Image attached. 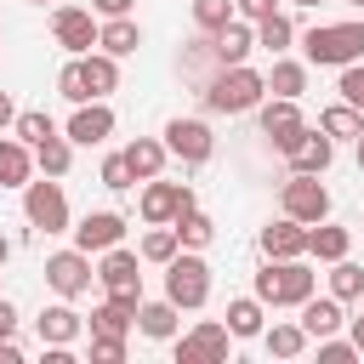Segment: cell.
Instances as JSON below:
<instances>
[{
	"label": "cell",
	"mask_w": 364,
	"mask_h": 364,
	"mask_svg": "<svg viewBox=\"0 0 364 364\" xmlns=\"http://www.w3.org/2000/svg\"><path fill=\"white\" fill-rule=\"evenodd\" d=\"M205 108L210 114H250L262 97H267V80L250 68V63H233V68H216L205 85H199Z\"/></svg>",
	"instance_id": "1"
},
{
	"label": "cell",
	"mask_w": 364,
	"mask_h": 364,
	"mask_svg": "<svg viewBox=\"0 0 364 364\" xmlns=\"http://www.w3.org/2000/svg\"><path fill=\"white\" fill-rule=\"evenodd\" d=\"M313 284H318V273L307 267V256H290V262L267 256V267L256 273V301L262 307H301L313 296Z\"/></svg>",
	"instance_id": "2"
},
{
	"label": "cell",
	"mask_w": 364,
	"mask_h": 364,
	"mask_svg": "<svg viewBox=\"0 0 364 364\" xmlns=\"http://www.w3.org/2000/svg\"><path fill=\"white\" fill-rule=\"evenodd\" d=\"M301 51L313 68H347L364 57V23H318L301 34Z\"/></svg>",
	"instance_id": "3"
},
{
	"label": "cell",
	"mask_w": 364,
	"mask_h": 364,
	"mask_svg": "<svg viewBox=\"0 0 364 364\" xmlns=\"http://www.w3.org/2000/svg\"><path fill=\"white\" fill-rule=\"evenodd\" d=\"M165 301H176V313L188 307H205L210 301V262L199 256V250H176L171 262H165Z\"/></svg>",
	"instance_id": "4"
},
{
	"label": "cell",
	"mask_w": 364,
	"mask_h": 364,
	"mask_svg": "<svg viewBox=\"0 0 364 364\" xmlns=\"http://www.w3.org/2000/svg\"><path fill=\"white\" fill-rule=\"evenodd\" d=\"M23 216L34 233H68V193H63V176H28L23 182Z\"/></svg>",
	"instance_id": "5"
},
{
	"label": "cell",
	"mask_w": 364,
	"mask_h": 364,
	"mask_svg": "<svg viewBox=\"0 0 364 364\" xmlns=\"http://www.w3.org/2000/svg\"><path fill=\"white\" fill-rule=\"evenodd\" d=\"M142 256L136 250H125V245H114V250H102V262H97V284L108 290V296H119V301H142Z\"/></svg>",
	"instance_id": "6"
},
{
	"label": "cell",
	"mask_w": 364,
	"mask_h": 364,
	"mask_svg": "<svg viewBox=\"0 0 364 364\" xmlns=\"http://www.w3.org/2000/svg\"><path fill=\"white\" fill-rule=\"evenodd\" d=\"M279 205H284V216H296V222H324L330 216V188L318 182V176H307V171H290V182H284V193H279Z\"/></svg>",
	"instance_id": "7"
},
{
	"label": "cell",
	"mask_w": 364,
	"mask_h": 364,
	"mask_svg": "<svg viewBox=\"0 0 364 364\" xmlns=\"http://www.w3.org/2000/svg\"><path fill=\"white\" fill-rule=\"evenodd\" d=\"M91 279H97V267H91V256L74 245V250H51L46 256V284L63 296V301H74V296H85L91 290Z\"/></svg>",
	"instance_id": "8"
},
{
	"label": "cell",
	"mask_w": 364,
	"mask_h": 364,
	"mask_svg": "<svg viewBox=\"0 0 364 364\" xmlns=\"http://www.w3.org/2000/svg\"><path fill=\"white\" fill-rule=\"evenodd\" d=\"M193 205H199V199H193L188 182H159V176H148V182H142V199H136L142 222H176V216L193 210Z\"/></svg>",
	"instance_id": "9"
},
{
	"label": "cell",
	"mask_w": 364,
	"mask_h": 364,
	"mask_svg": "<svg viewBox=\"0 0 364 364\" xmlns=\"http://www.w3.org/2000/svg\"><path fill=\"white\" fill-rule=\"evenodd\" d=\"M68 233H74V245H80L85 256H102V250L125 245V216H119V210H85Z\"/></svg>",
	"instance_id": "10"
},
{
	"label": "cell",
	"mask_w": 364,
	"mask_h": 364,
	"mask_svg": "<svg viewBox=\"0 0 364 364\" xmlns=\"http://www.w3.org/2000/svg\"><path fill=\"white\" fill-rule=\"evenodd\" d=\"M228 324H216V318H199L182 341H176V364H222L228 358Z\"/></svg>",
	"instance_id": "11"
},
{
	"label": "cell",
	"mask_w": 364,
	"mask_h": 364,
	"mask_svg": "<svg viewBox=\"0 0 364 364\" xmlns=\"http://www.w3.org/2000/svg\"><path fill=\"white\" fill-rule=\"evenodd\" d=\"M51 34H57V46H63L68 57H85V51L97 46V11H85V6H57V11H51Z\"/></svg>",
	"instance_id": "12"
},
{
	"label": "cell",
	"mask_w": 364,
	"mask_h": 364,
	"mask_svg": "<svg viewBox=\"0 0 364 364\" xmlns=\"http://www.w3.org/2000/svg\"><path fill=\"white\" fill-rule=\"evenodd\" d=\"M74 148H97V142H108L114 136V108L102 102V97H91V102H74V114H68V131H63Z\"/></svg>",
	"instance_id": "13"
},
{
	"label": "cell",
	"mask_w": 364,
	"mask_h": 364,
	"mask_svg": "<svg viewBox=\"0 0 364 364\" xmlns=\"http://www.w3.org/2000/svg\"><path fill=\"white\" fill-rule=\"evenodd\" d=\"M159 142H165L182 165H205V159L216 154V136H210V125H205V119H171Z\"/></svg>",
	"instance_id": "14"
},
{
	"label": "cell",
	"mask_w": 364,
	"mask_h": 364,
	"mask_svg": "<svg viewBox=\"0 0 364 364\" xmlns=\"http://www.w3.org/2000/svg\"><path fill=\"white\" fill-rule=\"evenodd\" d=\"M256 119H262V136L284 154L301 131H307V119H301V108L290 102V97H273V102H256Z\"/></svg>",
	"instance_id": "15"
},
{
	"label": "cell",
	"mask_w": 364,
	"mask_h": 364,
	"mask_svg": "<svg viewBox=\"0 0 364 364\" xmlns=\"http://www.w3.org/2000/svg\"><path fill=\"white\" fill-rule=\"evenodd\" d=\"M284 159H290V171H307V176H324L330 171V159H336V142L324 136V131H301L290 148H284Z\"/></svg>",
	"instance_id": "16"
},
{
	"label": "cell",
	"mask_w": 364,
	"mask_h": 364,
	"mask_svg": "<svg viewBox=\"0 0 364 364\" xmlns=\"http://www.w3.org/2000/svg\"><path fill=\"white\" fill-rule=\"evenodd\" d=\"M262 256H273V262L307 256V222H296V216H279V222H267V228H262Z\"/></svg>",
	"instance_id": "17"
},
{
	"label": "cell",
	"mask_w": 364,
	"mask_h": 364,
	"mask_svg": "<svg viewBox=\"0 0 364 364\" xmlns=\"http://www.w3.org/2000/svg\"><path fill=\"white\" fill-rule=\"evenodd\" d=\"M34 330H40V347H74L80 330H85V318H80L68 301H51V307L34 318Z\"/></svg>",
	"instance_id": "18"
},
{
	"label": "cell",
	"mask_w": 364,
	"mask_h": 364,
	"mask_svg": "<svg viewBox=\"0 0 364 364\" xmlns=\"http://www.w3.org/2000/svg\"><path fill=\"white\" fill-rule=\"evenodd\" d=\"M210 46H216V63H222V68H233V63H245V57L256 51V23L228 17V23L210 34Z\"/></svg>",
	"instance_id": "19"
},
{
	"label": "cell",
	"mask_w": 364,
	"mask_h": 364,
	"mask_svg": "<svg viewBox=\"0 0 364 364\" xmlns=\"http://www.w3.org/2000/svg\"><path fill=\"white\" fill-rule=\"evenodd\" d=\"M142 46V23L125 11V17H102L97 23V51H108V57H131Z\"/></svg>",
	"instance_id": "20"
},
{
	"label": "cell",
	"mask_w": 364,
	"mask_h": 364,
	"mask_svg": "<svg viewBox=\"0 0 364 364\" xmlns=\"http://www.w3.org/2000/svg\"><path fill=\"white\" fill-rule=\"evenodd\" d=\"M296 324L307 330V341H318V336H336V330L347 324V313H341V301H336V296H307Z\"/></svg>",
	"instance_id": "21"
},
{
	"label": "cell",
	"mask_w": 364,
	"mask_h": 364,
	"mask_svg": "<svg viewBox=\"0 0 364 364\" xmlns=\"http://www.w3.org/2000/svg\"><path fill=\"white\" fill-rule=\"evenodd\" d=\"M119 154H125V165H131V176H136V182L159 176V171H165V159H171V148H165L159 136H136V142H125Z\"/></svg>",
	"instance_id": "22"
},
{
	"label": "cell",
	"mask_w": 364,
	"mask_h": 364,
	"mask_svg": "<svg viewBox=\"0 0 364 364\" xmlns=\"http://www.w3.org/2000/svg\"><path fill=\"white\" fill-rule=\"evenodd\" d=\"M34 176V148L0 131V188H23Z\"/></svg>",
	"instance_id": "23"
},
{
	"label": "cell",
	"mask_w": 364,
	"mask_h": 364,
	"mask_svg": "<svg viewBox=\"0 0 364 364\" xmlns=\"http://www.w3.org/2000/svg\"><path fill=\"white\" fill-rule=\"evenodd\" d=\"M262 80H267V91H273V97L301 102V91H307V63H296V57H273V68H267Z\"/></svg>",
	"instance_id": "24"
},
{
	"label": "cell",
	"mask_w": 364,
	"mask_h": 364,
	"mask_svg": "<svg viewBox=\"0 0 364 364\" xmlns=\"http://www.w3.org/2000/svg\"><path fill=\"white\" fill-rule=\"evenodd\" d=\"M318 131H324L330 142H358V136H364V114H358L353 102H330V108L318 114Z\"/></svg>",
	"instance_id": "25"
},
{
	"label": "cell",
	"mask_w": 364,
	"mask_h": 364,
	"mask_svg": "<svg viewBox=\"0 0 364 364\" xmlns=\"http://www.w3.org/2000/svg\"><path fill=\"white\" fill-rule=\"evenodd\" d=\"M222 324H228V336H233V341H250V336H262V324H267V318H262V301H256V296H233V301H228V313H222Z\"/></svg>",
	"instance_id": "26"
},
{
	"label": "cell",
	"mask_w": 364,
	"mask_h": 364,
	"mask_svg": "<svg viewBox=\"0 0 364 364\" xmlns=\"http://www.w3.org/2000/svg\"><path fill=\"white\" fill-rule=\"evenodd\" d=\"M136 330L148 336V341H171L176 336V301H136Z\"/></svg>",
	"instance_id": "27"
},
{
	"label": "cell",
	"mask_w": 364,
	"mask_h": 364,
	"mask_svg": "<svg viewBox=\"0 0 364 364\" xmlns=\"http://www.w3.org/2000/svg\"><path fill=\"white\" fill-rule=\"evenodd\" d=\"M68 165H74V142L63 131H51L46 142H34V171L40 176H68Z\"/></svg>",
	"instance_id": "28"
},
{
	"label": "cell",
	"mask_w": 364,
	"mask_h": 364,
	"mask_svg": "<svg viewBox=\"0 0 364 364\" xmlns=\"http://www.w3.org/2000/svg\"><path fill=\"white\" fill-rule=\"evenodd\" d=\"M347 245H353V233L336 228V222H313L307 228V256H318V262H341Z\"/></svg>",
	"instance_id": "29"
},
{
	"label": "cell",
	"mask_w": 364,
	"mask_h": 364,
	"mask_svg": "<svg viewBox=\"0 0 364 364\" xmlns=\"http://www.w3.org/2000/svg\"><path fill=\"white\" fill-rule=\"evenodd\" d=\"M80 68H85V85H91V97H108V91H119V57H108V51H85V57H80Z\"/></svg>",
	"instance_id": "30"
},
{
	"label": "cell",
	"mask_w": 364,
	"mask_h": 364,
	"mask_svg": "<svg viewBox=\"0 0 364 364\" xmlns=\"http://www.w3.org/2000/svg\"><path fill=\"white\" fill-rule=\"evenodd\" d=\"M131 324H136V307L119 301V296H108L102 307H91V336H125Z\"/></svg>",
	"instance_id": "31"
},
{
	"label": "cell",
	"mask_w": 364,
	"mask_h": 364,
	"mask_svg": "<svg viewBox=\"0 0 364 364\" xmlns=\"http://www.w3.org/2000/svg\"><path fill=\"white\" fill-rule=\"evenodd\" d=\"M171 228H176V245H182V250H205V245L216 239V222H210L199 205H193V210H182Z\"/></svg>",
	"instance_id": "32"
},
{
	"label": "cell",
	"mask_w": 364,
	"mask_h": 364,
	"mask_svg": "<svg viewBox=\"0 0 364 364\" xmlns=\"http://www.w3.org/2000/svg\"><path fill=\"white\" fill-rule=\"evenodd\" d=\"M176 250H182V245H176V228H171V222H148V233H142L136 256H142V262H154V267H165Z\"/></svg>",
	"instance_id": "33"
},
{
	"label": "cell",
	"mask_w": 364,
	"mask_h": 364,
	"mask_svg": "<svg viewBox=\"0 0 364 364\" xmlns=\"http://www.w3.org/2000/svg\"><path fill=\"white\" fill-rule=\"evenodd\" d=\"M262 347L273 358H301L307 353V330L301 324H262Z\"/></svg>",
	"instance_id": "34"
},
{
	"label": "cell",
	"mask_w": 364,
	"mask_h": 364,
	"mask_svg": "<svg viewBox=\"0 0 364 364\" xmlns=\"http://www.w3.org/2000/svg\"><path fill=\"white\" fill-rule=\"evenodd\" d=\"M290 40H296V23H290V11H273V17H262V23H256V46H262V51L284 57V51H290Z\"/></svg>",
	"instance_id": "35"
},
{
	"label": "cell",
	"mask_w": 364,
	"mask_h": 364,
	"mask_svg": "<svg viewBox=\"0 0 364 364\" xmlns=\"http://www.w3.org/2000/svg\"><path fill=\"white\" fill-rule=\"evenodd\" d=\"M330 296H336V301H358V296H364V267L347 262V256L330 262Z\"/></svg>",
	"instance_id": "36"
},
{
	"label": "cell",
	"mask_w": 364,
	"mask_h": 364,
	"mask_svg": "<svg viewBox=\"0 0 364 364\" xmlns=\"http://www.w3.org/2000/svg\"><path fill=\"white\" fill-rule=\"evenodd\" d=\"M210 68H222V63H216V46H210V34L188 40V51H182V74H193V80L205 85V80H210Z\"/></svg>",
	"instance_id": "37"
},
{
	"label": "cell",
	"mask_w": 364,
	"mask_h": 364,
	"mask_svg": "<svg viewBox=\"0 0 364 364\" xmlns=\"http://www.w3.org/2000/svg\"><path fill=\"white\" fill-rule=\"evenodd\" d=\"M51 131H57V125H51V114H46V108H17V119H11V136H17V142H28V148H34V142H46Z\"/></svg>",
	"instance_id": "38"
},
{
	"label": "cell",
	"mask_w": 364,
	"mask_h": 364,
	"mask_svg": "<svg viewBox=\"0 0 364 364\" xmlns=\"http://www.w3.org/2000/svg\"><path fill=\"white\" fill-rule=\"evenodd\" d=\"M57 97H68V102H91V85H85L80 57H68V63L57 68Z\"/></svg>",
	"instance_id": "39"
},
{
	"label": "cell",
	"mask_w": 364,
	"mask_h": 364,
	"mask_svg": "<svg viewBox=\"0 0 364 364\" xmlns=\"http://www.w3.org/2000/svg\"><path fill=\"white\" fill-rule=\"evenodd\" d=\"M228 17H233V0H193V23H199V34H216Z\"/></svg>",
	"instance_id": "40"
},
{
	"label": "cell",
	"mask_w": 364,
	"mask_h": 364,
	"mask_svg": "<svg viewBox=\"0 0 364 364\" xmlns=\"http://www.w3.org/2000/svg\"><path fill=\"white\" fill-rule=\"evenodd\" d=\"M97 182H102V188H114V193H125V188H136V176H131V165H125V154H108V159H102V171H97Z\"/></svg>",
	"instance_id": "41"
},
{
	"label": "cell",
	"mask_w": 364,
	"mask_h": 364,
	"mask_svg": "<svg viewBox=\"0 0 364 364\" xmlns=\"http://www.w3.org/2000/svg\"><path fill=\"white\" fill-rule=\"evenodd\" d=\"M336 91H341V102H353V108L364 114V57L341 68V80H336Z\"/></svg>",
	"instance_id": "42"
},
{
	"label": "cell",
	"mask_w": 364,
	"mask_h": 364,
	"mask_svg": "<svg viewBox=\"0 0 364 364\" xmlns=\"http://www.w3.org/2000/svg\"><path fill=\"white\" fill-rule=\"evenodd\" d=\"M353 358H364L358 347H353V336L341 341V336H318V364H353Z\"/></svg>",
	"instance_id": "43"
},
{
	"label": "cell",
	"mask_w": 364,
	"mask_h": 364,
	"mask_svg": "<svg viewBox=\"0 0 364 364\" xmlns=\"http://www.w3.org/2000/svg\"><path fill=\"white\" fill-rule=\"evenodd\" d=\"M125 358V336H91V364H119Z\"/></svg>",
	"instance_id": "44"
},
{
	"label": "cell",
	"mask_w": 364,
	"mask_h": 364,
	"mask_svg": "<svg viewBox=\"0 0 364 364\" xmlns=\"http://www.w3.org/2000/svg\"><path fill=\"white\" fill-rule=\"evenodd\" d=\"M273 11H279V0H233V17H245V23H262Z\"/></svg>",
	"instance_id": "45"
},
{
	"label": "cell",
	"mask_w": 364,
	"mask_h": 364,
	"mask_svg": "<svg viewBox=\"0 0 364 364\" xmlns=\"http://www.w3.org/2000/svg\"><path fill=\"white\" fill-rule=\"evenodd\" d=\"M6 336H17V307L0 296V341H6Z\"/></svg>",
	"instance_id": "46"
},
{
	"label": "cell",
	"mask_w": 364,
	"mask_h": 364,
	"mask_svg": "<svg viewBox=\"0 0 364 364\" xmlns=\"http://www.w3.org/2000/svg\"><path fill=\"white\" fill-rule=\"evenodd\" d=\"M91 11H97V17H125L131 0H91Z\"/></svg>",
	"instance_id": "47"
},
{
	"label": "cell",
	"mask_w": 364,
	"mask_h": 364,
	"mask_svg": "<svg viewBox=\"0 0 364 364\" xmlns=\"http://www.w3.org/2000/svg\"><path fill=\"white\" fill-rule=\"evenodd\" d=\"M17 119V102H11V91H0V131Z\"/></svg>",
	"instance_id": "48"
},
{
	"label": "cell",
	"mask_w": 364,
	"mask_h": 364,
	"mask_svg": "<svg viewBox=\"0 0 364 364\" xmlns=\"http://www.w3.org/2000/svg\"><path fill=\"white\" fill-rule=\"evenodd\" d=\"M347 336H353V347L364 353V313H358V318H347Z\"/></svg>",
	"instance_id": "49"
},
{
	"label": "cell",
	"mask_w": 364,
	"mask_h": 364,
	"mask_svg": "<svg viewBox=\"0 0 364 364\" xmlns=\"http://www.w3.org/2000/svg\"><path fill=\"white\" fill-rule=\"evenodd\" d=\"M6 256H11V239H6V233H0V267H6Z\"/></svg>",
	"instance_id": "50"
},
{
	"label": "cell",
	"mask_w": 364,
	"mask_h": 364,
	"mask_svg": "<svg viewBox=\"0 0 364 364\" xmlns=\"http://www.w3.org/2000/svg\"><path fill=\"white\" fill-rule=\"evenodd\" d=\"M290 6H324V0H290Z\"/></svg>",
	"instance_id": "51"
},
{
	"label": "cell",
	"mask_w": 364,
	"mask_h": 364,
	"mask_svg": "<svg viewBox=\"0 0 364 364\" xmlns=\"http://www.w3.org/2000/svg\"><path fill=\"white\" fill-rule=\"evenodd\" d=\"M358 171H364V136H358Z\"/></svg>",
	"instance_id": "52"
},
{
	"label": "cell",
	"mask_w": 364,
	"mask_h": 364,
	"mask_svg": "<svg viewBox=\"0 0 364 364\" xmlns=\"http://www.w3.org/2000/svg\"><path fill=\"white\" fill-rule=\"evenodd\" d=\"M347 6H358V11H364V0H347Z\"/></svg>",
	"instance_id": "53"
},
{
	"label": "cell",
	"mask_w": 364,
	"mask_h": 364,
	"mask_svg": "<svg viewBox=\"0 0 364 364\" xmlns=\"http://www.w3.org/2000/svg\"><path fill=\"white\" fill-rule=\"evenodd\" d=\"M28 6H51V0H28Z\"/></svg>",
	"instance_id": "54"
}]
</instances>
